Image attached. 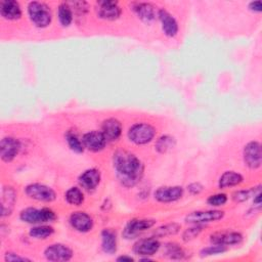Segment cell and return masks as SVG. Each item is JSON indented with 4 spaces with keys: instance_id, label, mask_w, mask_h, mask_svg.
Returning <instances> with one entry per match:
<instances>
[{
    "instance_id": "obj_25",
    "label": "cell",
    "mask_w": 262,
    "mask_h": 262,
    "mask_svg": "<svg viewBox=\"0 0 262 262\" xmlns=\"http://www.w3.org/2000/svg\"><path fill=\"white\" fill-rule=\"evenodd\" d=\"M57 15H58V19H59V23L61 26L68 27L71 25V23L73 21L74 13H73L72 8L68 2H63L58 6Z\"/></svg>"
},
{
    "instance_id": "obj_22",
    "label": "cell",
    "mask_w": 262,
    "mask_h": 262,
    "mask_svg": "<svg viewBox=\"0 0 262 262\" xmlns=\"http://www.w3.org/2000/svg\"><path fill=\"white\" fill-rule=\"evenodd\" d=\"M243 239V235L238 232H217L211 235V243L230 246L239 244Z\"/></svg>"
},
{
    "instance_id": "obj_15",
    "label": "cell",
    "mask_w": 262,
    "mask_h": 262,
    "mask_svg": "<svg viewBox=\"0 0 262 262\" xmlns=\"http://www.w3.org/2000/svg\"><path fill=\"white\" fill-rule=\"evenodd\" d=\"M159 19L162 24V30L168 37H175L178 33V24L174 16L166 9H160L158 11Z\"/></svg>"
},
{
    "instance_id": "obj_23",
    "label": "cell",
    "mask_w": 262,
    "mask_h": 262,
    "mask_svg": "<svg viewBox=\"0 0 262 262\" xmlns=\"http://www.w3.org/2000/svg\"><path fill=\"white\" fill-rule=\"evenodd\" d=\"M101 249L106 254H114L117 251V235L116 232L110 228L101 231Z\"/></svg>"
},
{
    "instance_id": "obj_1",
    "label": "cell",
    "mask_w": 262,
    "mask_h": 262,
    "mask_svg": "<svg viewBox=\"0 0 262 262\" xmlns=\"http://www.w3.org/2000/svg\"><path fill=\"white\" fill-rule=\"evenodd\" d=\"M113 162L117 177L123 186L133 187L141 180L144 167L135 155L119 149L114 154Z\"/></svg>"
},
{
    "instance_id": "obj_30",
    "label": "cell",
    "mask_w": 262,
    "mask_h": 262,
    "mask_svg": "<svg viewBox=\"0 0 262 262\" xmlns=\"http://www.w3.org/2000/svg\"><path fill=\"white\" fill-rule=\"evenodd\" d=\"M175 145V139L170 136V135H163L161 136L157 142H156V149L161 152H167L169 149L173 148V146Z\"/></svg>"
},
{
    "instance_id": "obj_14",
    "label": "cell",
    "mask_w": 262,
    "mask_h": 262,
    "mask_svg": "<svg viewBox=\"0 0 262 262\" xmlns=\"http://www.w3.org/2000/svg\"><path fill=\"white\" fill-rule=\"evenodd\" d=\"M70 223L74 229L79 232H88L93 227L92 218L85 212H74L70 216Z\"/></svg>"
},
{
    "instance_id": "obj_36",
    "label": "cell",
    "mask_w": 262,
    "mask_h": 262,
    "mask_svg": "<svg viewBox=\"0 0 262 262\" xmlns=\"http://www.w3.org/2000/svg\"><path fill=\"white\" fill-rule=\"evenodd\" d=\"M4 259H5V261H11V262H14V261H31L30 259H28L26 257L15 255L14 253H6Z\"/></svg>"
},
{
    "instance_id": "obj_32",
    "label": "cell",
    "mask_w": 262,
    "mask_h": 262,
    "mask_svg": "<svg viewBox=\"0 0 262 262\" xmlns=\"http://www.w3.org/2000/svg\"><path fill=\"white\" fill-rule=\"evenodd\" d=\"M258 191H260V185L257 187H253L251 189H244V190H237L232 194V199L235 202H245L249 200L251 196L256 194Z\"/></svg>"
},
{
    "instance_id": "obj_38",
    "label": "cell",
    "mask_w": 262,
    "mask_h": 262,
    "mask_svg": "<svg viewBox=\"0 0 262 262\" xmlns=\"http://www.w3.org/2000/svg\"><path fill=\"white\" fill-rule=\"evenodd\" d=\"M249 8H250L252 11L260 12V11L262 10V3H261V1H252V2L249 4Z\"/></svg>"
},
{
    "instance_id": "obj_28",
    "label": "cell",
    "mask_w": 262,
    "mask_h": 262,
    "mask_svg": "<svg viewBox=\"0 0 262 262\" xmlns=\"http://www.w3.org/2000/svg\"><path fill=\"white\" fill-rule=\"evenodd\" d=\"M66 140L70 146V148L75 152H82L84 150L83 141L78 137L75 132L68 131L66 134Z\"/></svg>"
},
{
    "instance_id": "obj_33",
    "label": "cell",
    "mask_w": 262,
    "mask_h": 262,
    "mask_svg": "<svg viewBox=\"0 0 262 262\" xmlns=\"http://www.w3.org/2000/svg\"><path fill=\"white\" fill-rule=\"evenodd\" d=\"M227 251V246L224 245H218V244H213L212 246H209L207 248H204L201 251V256H211V255H217V254H222Z\"/></svg>"
},
{
    "instance_id": "obj_18",
    "label": "cell",
    "mask_w": 262,
    "mask_h": 262,
    "mask_svg": "<svg viewBox=\"0 0 262 262\" xmlns=\"http://www.w3.org/2000/svg\"><path fill=\"white\" fill-rule=\"evenodd\" d=\"M16 201L15 190L11 186H4L1 192V216L5 217L11 214Z\"/></svg>"
},
{
    "instance_id": "obj_2",
    "label": "cell",
    "mask_w": 262,
    "mask_h": 262,
    "mask_svg": "<svg viewBox=\"0 0 262 262\" xmlns=\"http://www.w3.org/2000/svg\"><path fill=\"white\" fill-rule=\"evenodd\" d=\"M28 14L31 21L38 28L48 27L52 19L50 7L46 3L40 1H33L29 3Z\"/></svg>"
},
{
    "instance_id": "obj_35",
    "label": "cell",
    "mask_w": 262,
    "mask_h": 262,
    "mask_svg": "<svg viewBox=\"0 0 262 262\" xmlns=\"http://www.w3.org/2000/svg\"><path fill=\"white\" fill-rule=\"evenodd\" d=\"M226 202H227V195L225 193H216V194L210 195L207 200V203L213 207L223 206Z\"/></svg>"
},
{
    "instance_id": "obj_11",
    "label": "cell",
    "mask_w": 262,
    "mask_h": 262,
    "mask_svg": "<svg viewBox=\"0 0 262 262\" xmlns=\"http://www.w3.org/2000/svg\"><path fill=\"white\" fill-rule=\"evenodd\" d=\"M82 141L84 144V147L91 151H100L104 148L107 140L105 139L104 135L101 131H89L85 133L82 137Z\"/></svg>"
},
{
    "instance_id": "obj_21",
    "label": "cell",
    "mask_w": 262,
    "mask_h": 262,
    "mask_svg": "<svg viewBox=\"0 0 262 262\" xmlns=\"http://www.w3.org/2000/svg\"><path fill=\"white\" fill-rule=\"evenodd\" d=\"M132 9L137 14V16L145 23H149L155 19L156 11L154 5H151L150 3L136 2L132 4Z\"/></svg>"
},
{
    "instance_id": "obj_29",
    "label": "cell",
    "mask_w": 262,
    "mask_h": 262,
    "mask_svg": "<svg viewBox=\"0 0 262 262\" xmlns=\"http://www.w3.org/2000/svg\"><path fill=\"white\" fill-rule=\"evenodd\" d=\"M54 232V229L49 225H38L30 229V235L34 238H46Z\"/></svg>"
},
{
    "instance_id": "obj_26",
    "label": "cell",
    "mask_w": 262,
    "mask_h": 262,
    "mask_svg": "<svg viewBox=\"0 0 262 262\" xmlns=\"http://www.w3.org/2000/svg\"><path fill=\"white\" fill-rule=\"evenodd\" d=\"M181 226L178 223H168L165 225H162L160 227H158L155 231H154V236L155 237H163V236H167V235H174L177 232H179Z\"/></svg>"
},
{
    "instance_id": "obj_37",
    "label": "cell",
    "mask_w": 262,
    "mask_h": 262,
    "mask_svg": "<svg viewBox=\"0 0 262 262\" xmlns=\"http://www.w3.org/2000/svg\"><path fill=\"white\" fill-rule=\"evenodd\" d=\"M187 189L191 194H199L203 190V185L199 182H193L187 186Z\"/></svg>"
},
{
    "instance_id": "obj_6",
    "label": "cell",
    "mask_w": 262,
    "mask_h": 262,
    "mask_svg": "<svg viewBox=\"0 0 262 262\" xmlns=\"http://www.w3.org/2000/svg\"><path fill=\"white\" fill-rule=\"evenodd\" d=\"M243 157H244L245 164L250 169H258L261 166V161H262L260 142L255 140L248 142L244 147Z\"/></svg>"
},
{
    "instance_id": "obj_20",
    "label": "cell",
    "mask_w": 262,
    "mask_h": 262,
    "mask_svg": "<svg viewBox=\"0 0 262 262\" xmlns=\"http://www.w3.org/2000/svg\"><path fill=\"white\" fill-rule=\"evenodd\" d=\"M99 181H100V172L95 168L88 169L79 176V183L86 190L94 189L98 185Z\"/></svg>"
},
{
    "instance_id": "obj_5",
    "label": "cell",
    "mask_w": 262,
    "mask_h": 262,
    "mask_svg": "<svg viewBox=\"0 0 262 262\" xmlns=\"http://www.w3.org/2000/svg\"><path fill=\"white\" fill-rule=\"evenodd\" d=\"M25 191L29 198L39 202H52L56 198V193L51 187L41 183H31L26 186Z\"/></svg>"
},
{
    "instance_id": "obj_34",
    "label": "cell",
    "mask_w": 262,
    "mask_h": 262,
    "mask_svg": "<svg viewBox=\"0 0 262 262\" xmlns=\"http://www.w3.org/2000/svg\"><path fill=\"white\" fill-rule=\"evenodd\" d=\"M203 230V225L202 224H194V226L190 227V228H187L183 234H182V239L185 241V242H188V241H191L193 239L194 237H196L200 232Z\"/></svg>"
},
{
    "instance_id": "obj_39",
    "label": "cell",
    "mask_w": 262,
    "mask_h": 262,
    "mask_svg": "<svg viewBox=\"0 0 262 262\" xmlns=\"http://www.w3.org/2000/svg\"><path fill=\"white\" fill-rule=\"evenodd\" d=\"M118 261H133V258L130 256H120L117 258Z\"/></svg>"
},
{
    "instance_id": "obj_19",
    "label": "cell",
    "mask_w": 262,
    "mask_h": 262,
    "mask_svg": "<svg viewBox=\"0 0 262 262\" xmlns=\"http://www.w3.org/2000/svg\"><path fill=\"white\" fill-rule=\"evenodd\" d=\"M0 13L8 20H15L21 16V9L18 2L14 0H3L0 2Z\"/></svg>"
},
{
    "instance_id": "obj_31",
    "label": "cell",
    "mask_w": 262,
    "mask_h": 262,
    "mask_svg": "<svg viewBox=\"0 0 262 262\" xmlns=\"http://www.w3.org/2000/svg\"><path fill=\"white\" fill-rule=\"evenodd\" d=\"M165 255L170 259H181L184 256V252L177 244L170 243L165 246Z\"/></svg>"
},
{
    "instance_id": "obj_24",
    "label": "cell",
    "mask_w": 262,
    "mask_h": 262,
    "mask_svg": "<svg viewBox=\"0 0 262 262\" xmlns=\"http://www.w3.org/2000/svg\"><path fill=\"white\" fill-rule=\"evenodd\" d=\"M243 181V176L239 173L234 171H226L224 172L220 178L218 185L220 188H227L231 186H235Z\"/></svg>"
},
{
    "instance_id": "obj_4",
    "label": "cell",
    "mask_w": 262,
    "mask_h": 262,
    "mask_svg": "<svg viewBox=\"0 0 262 262\" xmlns=\"http://www.w3.org/2000/svg\"><path fill=\"white\" fill-rule=\"evenodd\" d=\"M156 129L147 123H136L129 128L128 137L135 144H146L154 139Z\"/></svg>"
},
{
    "instance_id": "obj_13",
    "label": "cell",
    "mask_w": 262,
    "mask_h": 262,
    "mask_svg": "<svg viewBox=\"0 0 262 262\" xmlns=\"http://www.w3.org/2000/svg\"><path fill=\"white\" fill-rule=\"evenodd\" d=\"M183 195V188L178 185L162 186L155 191V199L161 203H171L181 199Z\"/></svg>"
},
{
    "instance_id": "obj_3",
    "label": "cell",
    "mask_w": 262,
    "mask_h": 262,
    "mask_svg": "<svg viewBox=\"0 0 262 262\" xmlns=\"http://www.w3.org/2000/svg\"><path fill=\"white\" fill-rule=\"evenodd\" d=\"M19 218L27 223L41 224L55 220V213L49 208H27L20 212Z\"/></svg>"
},
{
    "instance_id": "obj_9",
    "label": "cell",
    "mask_w": 262,
    "mask_h": 262,
    "mask_svg": "<svg viewBox=\"0 0 262 262\" xmlns=\"http://www.w3.org/2000/svg\"><path fill=\"white\" fill-rule=\"evenodd\" d=\"M44 256L49 261L61 262L69 261L73 257V251L66 245L62 244H53L46 248Z\"/></svg>"
},
{
    "instance_id": "obj_17",
    "label": "cell",
    "mask_w": 262,
    "mask_h": 262,
    "mask_svg": "<svg viewBox=\"0 0 262 262\" xmlns=\"http://www.w3.org/2000/svg\"><path fill=\"white\" fill-rule=\"evenodd\" d=\"M101 132L107 141H115L122 133V124L115 118H108L102 122Z\"/></svg>"
},
{
    "instance_id": "obj_8",
    "label": "cell",
    "mask_w": 262,
    "mask_h": 262,
    "mask_svg": "<svg viewBox=\"0 0 262 262\" xmlns=\"http://www.w3.org/2000/svg\"><path fill=\"white\" fill-rule=\"evenodd\" d=\"M97 15L106 20H115L121 15V7L116 1H98L96 3Z\"/></svg>"
},
{
    "instance_id": "obj_27",
    "label": "cell",
    "mask_w": 262,
    "mask_h": 262,
    "mask_svg": "<svg viewBox=\"0 0 262 262\" xmlns=\"http://www.w3.org/2000/svg\"><path fill=\"white\" fill-rule=\"evenodd\" d=\"M66 200L69 204L74 206H79L84 201V194L82 190L78 187H71L66 192Z\"/></svg>"
},
{
    "instance_id": "obj_7",
    "label": "cell",
    "mask_w": 262,
    "mask_h": 262,
    "mask_svg": "<svg viewBox=\"0 0 262 262\" xmlns=\"http://www.w3.org/2000/svg\"><path fill=\"white\" fill-rule=\"evenodd\" d=\"M224 212L220 210H207V211H194L189 213L185 217V221L191 224H204L214 222L223 218Z\"/></svg>"
},
{
    "instance_id": "obj_12",
    "label": "cell",
    "mask_w": 262,
    "mask_h": 262,
    "mask_svg": "<svg viewBox=\"0 0 262 262\" xmlns=\"http://www.w3.org/2000/svg\"><path fill=\"white\" fill-rule=\"evenodd\" d=\"M155 223L156 220L154 219H133L126 225L123 234L126 238H133L140 232L151 228Z\"/></svg>"
},
{
    "instance_id": "obj_16",
    "label": "cell",
    "mask_w": 262,
    "mask_h": 262,
    "mask_svg": "<svg viewBox=\"0 0 262 262\" xmlns=\"http://www.w3.org/2000/svg\"><path fill=\"white\" fill-rule=\"evenodd\" d=\"M160 249V242L155 237H146L138 241L134 245V252L140 256H151Z\"/></svg>"
},
{
    "instance_id": "obj_10",
    "label": "cell",
    "mask_w": 262,
    "mask_h": 262,
    "mask_svg": "<svg viewBox=\"0 0 262 262\" xmlns=\"http://www.w3.org/2000/svg\"><path fill=\"white\" fill-rule=\"evenodd\" d=\"M20 150V142L13 137H4L0 142V156L4 162H11Z\"/></svg>"
}]
</instances>
